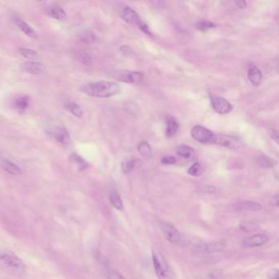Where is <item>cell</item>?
<instances>
[{"mask_svg": "<svg viewBox=\"0 0 279 279\" xmlns=\"http://www.w3.org/2000/svg\"><path fill=\"white\" fill-rule=\"evenodd\" d=\"M120 86L117 83L111 81H98L88 83L81 87L80 90L88 96L99 99H107L119 94Z\"/></svg>", "mask_w": 279, "mask_h": 279, "instance_id": "6da1fadb", "label": "cell"}, {"mask_svg": "<svg viewBox=\"0 0 279 279\" xmlns=\"http://www.w3.org/2000/svg\"><path fill=\"white\" fill-rule=\"evenodd\" d=\"M0 269L16 276H23L27 272V266L24 262L17 254L11 251L0 252Z\"/></svg>", "mask_w": 279, "mask_h": 279, "instance_id": "7a4b0ae2", "label": "cell"}, {"mask_svg": "<svg viewBox=\"0 0 279 279\" xmlns=\"http://www.w3.org/2000/svg\"><path fill=\"white\" fill-rule=\"evenodd\" d=\"M152 261L159 279H173L172 273L164 255L156 249L152 250Z\"/></svg>", "mask_w": 279, "mask_h": 279, "instance_id": "3957f363", "label": "cell"}, {"mask_svg": "<svg viewBox=\"0 0 279 279\" xmlns=\"http://www.w3.org/2000/svg\"><path fill=\"white\" fill-rule=\"evenodd\" d=\"M121 18L123 19L125 22L135 24V25L140 27L141 31H144V33L151 35V32L149 31L148 26L140 19V16L131 8L126 7V8L123 9V11L121 12Z\"/></svg>", "mask_w": 279, "mask_h": 279, "instance_id": "277c9868", "label": "cell"}, {"mask_svg": "<svg viewBox=\"0 0 279 279\" xmlns=\"http://www.w3.org/2000/svg\"><path fill=\"white\" fill-rule=\"evenodd\" d=\"M225 247V243L224 242H200L194 245L193 250L194 252L198 254H212V253L219 252L224 250Z\"/></svg>", "mask_w": 279, "mask_h": 279, "instance_id": "5b68a950", "label": "cell"}, {"mask_svg": "<svg viewBox=\"0 0 279 279\" xmlns=\"http://www.w3.org/2000/svg\"><path fill=\"white\" fill-rule=\"evenodd\" d=\"M212 143L230 149H238L242 146V143L238 137L225 134H214Z\"/></svg>", "mask_w": 279, "mask_h": 279, "instance_id": "8992f818", "label": "cell"}, {"mask_svg": "<svg viewBox=\"0 0 279 279\" xmlns=\"http://www.w3.org/2000/svg\"><path fill=\"white\" fill-rule=\"evenodd\" d=\"M113 77L121 82L137 84L143 80V74L137 72L118 71V72H114Z\"/></svg>", "mask_w": 279, "mask_h": 279, "instance_id": "52a82bcc", "label": "cell"}, {"mask_svg": "<svg viewBox=\"0 0 279 279\" xmlns=\"http://www.w3.org/2000/svg\"><path fill=\"white\" fill-rule=\"evenodd\" d=\"M211 104L212 108L221 115L228 114L232 110V106L228 101L220 96L211 97Z\"/></svg>", "mask_w": 279, "mask_h": 279, "instance_id": "ba28073f", "label": "cell"}, {"mask_svg": "<svg viewBox=\"0 0 279 279\" xmlns=\"http://www.w3.org/2000/svg\"><path fill=\"white\" fill-rule=\"evenodd\" d=\"M192 137L194 140H197V142L206 144V143H212L214 133L210 129L201 126V125H196L192 129Z\"/></svg>", "mask_w": 279, "mask_h": 279, "instance_id": "9c48e42d", "label": "cell"}, {"mask_svg": "<svg viewBox=\"0 0 279 279\" xmlns=\"http://www.w3.org/2000/svg\"><path fill=\"white\" fill-rule=\"evenodd\" d=\"M161 229H162L163 234H164L167 241L175 245H179L182 243V241H183L182 235L174 226L169 224H163L161 225Z\"/></svg>", "mask_w": 279, "mask_h": 279, "instance_id": "30bf717a", "label": "cell"}, {"mask_svg": "<svg viewBox=\"0 0 279 279\" xmlns=\"http://www.w3.org/2000/svg\"><path fill=\"white\" fill-rule=\"evenodd\" d=\"M21 70L27 74L34 75V76H39L43 74L45 67L43 64L36 61H28L21 64Z\"/></svg>", "mask_w": 279, "mask_h": 279, "instance_id": "8fae6325", "label": "cell"}, {"mask_svg": "<svg viewBox=\"0 0 279 279\" xmlns=\"http://www.w3.org/2000/svg\"><path fill=\"white\" fill-rule=\"evenodd\" d=\"M267 241H268V236H267L266 234H259L247 237V238H245L242 243H243V246H246V247L253 248V247H258V246H262V245L265 244Z\"/></svg>", "mask_w": 279, "mask_h": 279, "instance_id": "7c38bea8", "label": "cell"}, {"mask_svg": "<svg viewBox=\"0 0 279 279\" xmlns=\"http://www.w3.org/2000/svg\"><path fill=\"white\" fill-rule=\"evenodd\" d=\"M53 136L54 140L60 144H62V146L66 147V148L70 146L72 143L70 134L68 133L67 130L65 128L56 127L53 131Z\"/></svg>", "mask_w": 279, "mask_h": 279, "instance_id": "4fadbf2b", "label": "cell"}, {"mask_svg": "<svg viewBox=\"0 0 279 279\" xmlns=\"http://www.w3.org/2000/svg\"><path fill=\"white\" fill-rule=\"evenodd\" d=\"M247 76H248L250 82L254 85V86H259L261 84L262 80V73L261 70L257 66H250L247 72Z\"/></svg>", "mask_w": 279, "mask_h": 279, "instance_id": "5bb4252c", "label": "cell"}, {"mask_svg": "<svg viewBox=\"0 0 279 279\" xmlns=\"http://www.w3.org/2000/svg\"><path fill=\"white\" fill-rule=\"evenodd\" d=\"M47 14L52 18L56 19L58 21H65L66 19V12L61 7L56 6V5L48 8Z\"/></svg>", "mask_w": 279, "mask_h": 279, "instance_id": "9a60e30c", "label": "cell"}, {"mask_svg": "<svg viewBox=\"0 0 279 279\" xmlns=\"http://www.w3.org/2000/svg\"><path fill=\"white\" fill-rule=\"evenodd\" d=\"M16 24L19 29L22 31L23 33L29 36L31 39H36L38 38L37 35L35 33V31L31 28L29 24H27L26 21H23L21 19H17L16 20Z\"/></svg>", "mask_w": 279, "mask_h": 279, "instance_id": "2e32d148", "label": "cell"}, {"mask_svg": "<svg viewBox=\"0 0 279 279\" xmlns=\"http://www.w3.org/2000/svg\"><path fill=\"white\" fill-rule=\"evenodd\" d=\"M3 168L6 172L9 173L10 175H18L21 173V170L17 165L12 162L9 160H4L2 163Z\"/></svg>", "mask_w": 279, "mask_h": 279, "instance_id": "e0dca14e", "label": "cell"}, {"mask_svg": "<svg viewBox=\"0 0 279 279\" xmlns=\"http://www.w3.org/2000/svg\"><path fill=\"white\" fill-rule=\"evenodd\" d=\"M179 125L175 121V119H174L173 117H169L167 121V135L168 137H172V136L176 134L177 132L179 130Z\"/></svg>", "mask_w": 279, "mask_h": 279, "instance_id": "ac0fdd59", "label": "cell"}, {"mask_svg": "<svg viewBox=\"0 0 279 279\" xmlns=\"http://www.w3.org/2000/svg\"><path fill=\"white\" fill-rule=\"evenodd\" d=\"M237 207L239 210L250 211V212H259L262 209L261 204L253 202V201H242V202L238 204Z\"/></svg>", "mask_w": 279, "mask_h": 279, "instance_id": "d6986e66", "label": "cell"}, {"mask_svg": "<svg viewBox=\"0 0 279 279\" xmlns=\"http://www.w3.org/2000/svg\"><path fill=\"white\" fill-rule=\"evenodd\" d=\"M71 162L76 165V167H78L79 171H82L85 169L88 168V165L86 160L83 159L81 156L76 154V153H72L70 155Z\"/></svg>", "mask_w": 279, "mask_h": 279, "instance_id": "ffe728a7", "label": "cell"}, {"mask_svg": "<svg viewBox=\"0 0 279 279\" xmlns=\"http://www.w3.org/2000/svg\"><path fill=\"white\" fill-rule=\"evenodd\" d=\"M65 108L69 112L72 113V115L78 117V118H81L83 115H84L81 107L77 103H74V102H69V103H66L65 105Z\"/></svg>", "mask_w": 279, "mask_h": 279, "instance_id": "44dd1931", "label": "cell"}, {"mask_svg": "<svg viewBox=\"0 0 279 279\" xmlns=\"http://www.w3.org/2000/svg\"><path fill=\"white\" fill-rule=\"evenodd\" d=\"M29 105V99L25 95H19L14 100V107L20 111H25Z\"/></svg>", "mask_w": 279, "mask_h": 279, "instance_id": "7402d4cb", "label": "cell"}, {"mask_svg": "<svg viewBox=\"0 0 279 279\" xmlns=\"http://www.w3.org/2000/svg\"><path fill=\"white\" fill-rule=\"evenodd\" d=\"M109 200L111 202V205L115 208V209L119 210V211H123L124 204L123 201L121 200V197H120L118 193L115 192H112V193L109 196Z\"/></svg>", "mask_w": 279, "mask_h": 279, "instance_id": "603a6c76", "label": "cell"}, {"mask_svg": "<svg viewBox=\"0 0 279 279\" xmlns=\"http://www.w3.org/2000/svg\"><path fill=\"white\" fill-rule=\"evenodd\" d=\"M19 52L20 54L27 58V59L31 60V61H35V60L39 58V55L35 50H31V49H27V48H20L19 49Z\"/></svg>", "mask_w": 279, "mask_h": 279, "instance_id": "cb8c5ba5", "label": "cell"}, {"mask_svg": "<svg viewBox=\"0 0 279 279\" xmlns=\"http://www.w3.org/2000/svg\"><path fill=\"white\" fill-rule=\"evenodd\" d=\"M137 151L138 153L145 158H149L152 156V149L148 143L143 142L140 144L137 147Z\"/></svg>", "mask_w": 279, "mask_h": 279, "instance_id": "d4e9b609", "label": "cell"}, {"mask_svg": "<svg viewBox=\"0 0 279 279\" xmlns=\"http://www.w3.org/2000/svg\"><path fill=\"white\" fill-rule=\"evenodd\" d=\"M177 153L183 158H189L193 154V149L189 146H179L177 148Z\"/></svg>", "mask_w": 279, "mask_h": 279, "instance_id": "484cf974", "label": "cell"}, {"mask_svg": "<svg viewBox=\"0 0 279 279\" xmlns=\"http://www.w3.org/2000/svg\"><path fill=\"white\" fill-rule=\"evenodd\" d=\"M258 163L261 167L264 168H271L274 166V160L269 158V156H260L258 158Z\"/></svg>", "mask_w": 279, "mask_h": 279, "instance_id": "4316f807", "label": "cell"}, {"mask_svg": "<svg viewBox=\"0 0 279 279\" xmlns=\"http://www.w3.org/2000/svg\"><path fill=\"white\" fill-rule=\"evenodd\" d=\"M215 27H216V25L213 22H212V21H199L196 25V28L200 31H206L208 30L214 28Z\"/></svg>", "mask_w": 279, "mask_h": 279, "instance_id": "83f0119b", "label": "cell"}, {"mask_svg": "<svg viewBox=\"0 0 279 279\" xmlns=\"http://www.w3.org/2000/svg\"><path fill=\"white\" fill-rule=\"evenodd\" d=\"M81 40H82L84 43H94V42L96 40V37L95 35L92 33V32H89V31H86L81 35Z\"/></svg>", "mask_w": 279, "mask_h": 279, "instance_id": "f1b7e54d", "label": "cell"}, {"mask_svg": "<svg viewBox=\"0 0 279 279\" xmlns=\"http://www.w3.org/2000/svg\"><path fill=\"white\" fill-rule=\"evenodd\" d=\"M200 171H201V167L199 163L196 162L189 169L188 173L192 176H198L200 175Z\"/></svg>", "mask_w": 279, "mask_h": 279, "instance_id": "f546056e", "label": "cell"}, {"mask_svg": "<svg viewBox=\"0 0 279 279\" xmlns=\"http://www.w3.org/2000/svg\"><path fill=\"white\" fill-rule=\"evenodd\" d=\"M134 160H128L122 163V170L124 173H128L131 171L132 169L134 167Z\"/></svg>", "mask_w": 279, "mask_h": 279, "instance_id": "4dcf8cb0", "label": "cell"}, {"mask_svg": "<svg viewBox=\"0 0 279 279\" xmlns=\"http://www.w3.org/2000/svg\"><path fill=\"white\" fill-rule=\"evenodd\" d=\"M176 158L172 156H164L161 160V162L165 165H174L176 163Z\"/></svg>", "mask_w": 279, "mask_h": 279, "instance_id": "1f68e13d", "label": "cell"}, {"mask_svg": "<svg viewBox=\"0 0 279 279\" xmlns=\"http://www.w3.org/2000/svg\"><path fill=\"white\" fill-rule=\"evenodd\" d=\"M108 279H125V277L117 271L111 270L108 273Z\"/></svg>", "mask_w": 279, "mask_h": 279, "instance_id": "d6a6232c", "label": "cell"}, {"mask_svg": "<svg viewBox=\"0 0 279 279\" xmlns=\"http://www.w3.org/2000/svg\"><path fill=\"white\" fill-rule=\"evenodd\" d=\"M269 279H279L278 270L277 269H271L268 273Z\"/></svg>", "mask_w": 279, "mask_h": 279, "instance_id": "836d02e7", "label": "cell"}, {"mask_svg": "<svg viewBox=\"0 0 279 279\" xmlns=\"http://www.w3.org/2000/svg\"><path fill=\"white\" fill-rule=\"evenodd\" d=\"M80 61H82L84 64H89L91 62V58L88 54H81L80 57Z\"/></svg>", "mask_w": 279, "mask_h": 279, "instance_id": "e575fe53", "label": "cell"}, {"mask_svg": "<svg viewBox=\"0 0 279 279\" xmlns=\"http://www.w3.org/2000/svg\"><path fill=\"white\" fill-rule=\"evenodd\" d=\"M270 135L271 137H272V138L274 140L275 142L278 144V133H277L276 129H272V130H271Z\"/></svg>", "mask_w": 279, "mask_h": 279, "instance_id": "d590c367", "label": "cell"}, {"mask_svg": "<svg viewBox=\"0 0 279 279\" xmlns=\"http://www.w3.org/2000/svg\"><path fill=\"white\" fill-rule=\"evenodd\" d=\"M236 5L239 9H245L246 7V3L245 1H237Z\"/></svg>", "mask_w": 279, "mask_h": 279, "instance_id": "8d00e7d4", "label": "cell"}]
</instances>
